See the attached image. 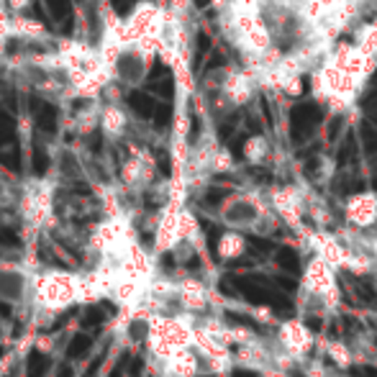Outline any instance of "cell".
I'll use <instances>...</instances> for the list:
<instances>
[{
    "label": "cell",
    "instance_id": "52a82bcc",
    "mask_svg": "<svg viewBox=\"0 0 377 377\" xmlns=\"http://www.w3.org/2000/svg\"><path fill=\"white\" fill-rule=\"evenodd\" d=\"M34 296V275L21 265H0V300L29 303Z\"/></svg>",
    "mask_w": 377,
    "mask_h": 377
},
{
    "label": "cell",
    "instance_id": "9c48e42d",
    "mask_svg": "<svg viewBox=\"0 0 377 377\" xmlns=\"http://www.w3.org/2000/svg\"><path fill=\"white\" fill-rule=\"evenodd\" d=\"M152 370L159 377H198L203 375V359L195 349H180L164 362H152Z\"/></svg>",
    "mask_w": 377,
    "mask_h": 377
},
{
    "label": "cell",
    "instance_id": "8fae6325",
    "mask_svg": "<svg viewBox=\"0 0 377 377\" xmlns=\"http://www.w3.org/2000/svg\"><path fill=\"white\" fill-rule=\"evenodd\" d=\"M347 221L359 231L372 229L377 223V195L375 192H357L344 206Z\"/></svg>",
    "mask_w": 377,
    "mask_h": 377
},
{
    "label": "cell",
    "instance_id": "ac0fdd59",
    "mask_svg": "<svg viewBox=\"0 0 377 377\" xmlns=\"http://www.w3.org/2000/svg\"><path fill=\"white\" fill-rule=\"evenodd\" d=\"M270 157V141L265 136H251L244 144V159L249 164H262Z\"/></svg>",
    "mask_w": 377,
    "mask_h": 377
},
{
    "label": "cell",
    "instance_id": "7a4b0ae2",
    "mask_svg": "<svg viewBox=\"0 0 377 377\" xmlns=\"http://www.w3.org/2000/svg\"><path fill=\"white\" fill-rule=\"evenodd\" d=\"M195 321L192 313H154L149 329V362H164L180 349H190L195 341Z\"/></svg>",
    "mask_w": 377,
    "mask_h": 377
},
{
    "label": "cell",
    "instance_id": "4fadbf2b",
    "mask_svg": "<svg viewBox=\"0 0 377 377\" xmlns=\"http://www.w3.org/2000/svg\"><path fill=\"white\" fill-rule=\"evenodd\" d=\"M128 128V116L119 103H105L100 105V131L108 139H121Z\"/></svg>",
    "mask_w": 377,
    "mask_h": 377
},
{
    "label": "cell",
    "instance_id": "d6986e66",
    "mask_svg": "<svg viewBox=\"0 0 377 377\" xmlns=\"http://www.w3.org/2000/svg\"><path fill=\"white\" fill-rule=\"evenodd\" d=\"M234 170V157H231L229 149L218 147L216 149V157H213V172L216 175H221V172H231Z\"/></svg>",
    "mask_w": 377,
    "mask_h": 377
},
{
    "label": "cell",
    "instance_id": "30bf717a",
    "mask_svg": "<svg viewBox=\"0 0 377 377\" xmlns=\"http://www.w3.org/2000/svg\"><path fill=\"white\" fill-rule=\"evenodd\" d=\"M178 296L183 311L192 313V316H203V313L211 311L213 305V293L208 288L206 282L195 280V277H183L178 280Z\"/></svg>",
    "mask_w": 377,
    "mask_h": 377
},
{
    "label": "cell",
    "instance_id": "6da1fadb",
    "mask_svg": "<svg viewBox=\"0 0 377 377\" xmlns=\"http://www.w3.org/2000/svg\"><path fill=\"white\" fill-rule=\"evenodd\" d=\"M82 272H70V270H44L34 275V316H60L62 311L80 303Z\"/></svg>",
    "mask_w": 377,
    "mask_h": 377
},
{
    "label": "cell",
    "instance_id": "e0dca14e",
    "mask_svg": "<svg viewBox=\"0 0 377 377\" xmlns=\"http://www.w3.org/2000/svg\"><path fill=\"white\" fill-rule=\"evenodd\" d=\"M324 352H326V357L339 367V370L352 367L355 359H357L355 349L349 347V344H344V341H324Z\"/></svg>",
    "mask_w": 377,
    "mask_h": 377
},
{
    "label": "cell",
    "instance_id": "277c9868",
    "mask_svg": "<svg viewBox=\"0 0 377 377\" xmlns=\"http://www.w3.org/2000/svg\"><path fill=\"white\" fill-rule=\"evenodd\" d=\"M21 218L26 231L39 234L54 223V183L52 180H31L21 192Z\"/></svg>",
    "mask_w": 377,
    "mask_h": 377
},
{
    "label": "cell",
    "instance_id": "ba28073f",
    "mask_svg": "<svg viewBox=\"0 0 377 377\" xmlns=\"http://www.w3.org/2000/svg\"><path fill=\"white\" fill-rule=\"evenodd\" d=\"M154 180V157L147 149H131V157L121 167V185L128 190H144Z\"/></svg>",
    "mask_w": 377,
    "mask_h": 377
},
{
    "label": "cell",
    "instance_id": "3957f363",
    "mask_svg": "<svg viewBox=\"0 0 377 377\" xmlns=\"http://www.w3.org/2000/svg\"><path fill=\"white\" fill-rule=\"evenodd\" d=\"M339 270L331 267L326 259L313 254L300 277V298L311 300L316 313H329L341 303V285Z\"/></svg>",
    "mask_w": 377,
    "mask_h": 377
},
{
    "label": "cell",
    "instance_id": "5bb4252c",
    "mask_svg": "<svg viewBox=\"0 0 377 377\" xmlns=\"http://www.w3.org/2000/svg\"><path fill=\"white\" fill-rule=\"evenodd\" d=\"M44 37H46L44 23H39L37 18H26L23 13H13V18H11V39L37 41V39H44Z\"/></svg>",
    "mask_w": 377,
    "mask_h": 377
},
{
    "label": "cell",
    "instance_id": "9a60e30c",
    "mask_svg": "<svg viewBox=\"0 0 377 377\" xmlns=\"http://www.w3.org/2000/svg\"><path fill=\"white\" fill-rule=\"evenodd\" d=\"M180 239L187 242L195 251H203L206 249V242H203V231H200V223L195 218L190 208H180Z\"/></svg>",
    "mask_w": 377,
    "mask_h": 377
},
{
    "label": "cell",
    "instance_id": "ffe728a7",
    "mask_svg": "<svg viewBox=\"0 0 377 377\" xmlns=\"http://www.w3.org/2000/svg\"><path fill=\"white\" fill-rule=\"evenodd\" d=\"M6 3H8V8H11L13 13H23V11L29 8L31 0H6Z\"/></svg>",
    "mask_w": 377,
    "mask_h": 377
},
{
    "label": "cell",
    "instance_id": "44dd1931",
    "mask_svg": "<svg viewBox=\"0 0 377 377\" xmlns=\"http://www.w3.org/2000/svg\"><path fill=\"white\" fill-rule=\"evenodd\" d=\"M3 367H6V364H3V362H0V375H3Z\"/></svg>",
    "mask_w": 377,
    "mask_h": 377
},
{
    "label": "cell",
    "instance_id": "2e32d148",
    "mask_svg": "<svg viewBox=\"0 0 377 377\" xmlns=\"http://www.w3.org/2000/svg\"><path fill=\"white\" fill-rule=\"evenodd\" d=\"M216 251H218V257L226 259V262H231V259H239L246 251L244 234H242V231H237V229L223 231L221 239H218V246H216Z\"/></svg>",
    "mask_w": 377,
    "mask_h": 377
},
{
    "label": "cell",
    "instance_id": "8992f818",
    "mask_svg": "<svg viewBox=\"0 0 377 377\" xmlns=\"http://www.w3.org/2000/svg\"><path fill=\"white\" fill-rule=\"evenodd\" d=\"M275 339H277L282 352H285L293 362H308V357H311V352H313V344H316L313 331L300 318H288V321L277 324Z\"/></svg>",
    "mask_w": 377,
    "mask_h": 377
},
{
    "label": "cell",
    "instance_id": "7c38bea8",
    "mask_svg": "<svg viewBox=\"0 0 377 377\" xmlns=\"http://www.w3.org/2000/svg\"><path fill=\"white\" fill-rule=\"evenodd\" d=\"M254 82H257V77L249 72H229L221 85L223 98L231 105H244L254 93Z\"/></svg>",
    "mask_w": 377,
    "mask_h": 377
},
{
    "label": "cell",
    "instance_id": "5b68a950",
    "mask_svg": "<svg viewBox=\"0 0 377 377\" xmlns=\"http://www.w3.org/2000/svg\"><path fill=\"white\" fill-rule=\"evenodd\" d=\"M218 216H221V221L229 229L237 231H265L262 229V221L272 218L267 206L257 195H234V198L223 200Z\"/></svg>",
    "mask_w": 377,
    "mask_h": 377
}]
</instances>
